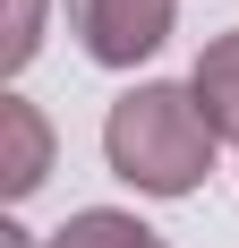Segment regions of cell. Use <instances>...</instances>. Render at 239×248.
Listing matches in <instances>:
<instances>
[{"label":"cell","instance_id":"cell-1","mask_svg":"<svg viewBox=\"0 0 239 248\" xmlns=\"http://www.w3.org/2000/svg\"><path fill=\"white\" fill-rule=\"evenodd\" d=\"M214 120L196 111L188 86H128L103 120V163H111L137 197H188L214 171Z\"/></svg>","mask_w":239,"mask_h":248},{"label":"cell","instance_id":"cell-2","mask_svg":"<svg viewBox=\"0 0 239 248\" xmlns=\"http://www.w3.org/2000/svg\"><path fill=\"white\" fill-rule=\"evenodd\" d=\"M171 17H179V0H69V26H77V43H86L94 69L154 60L171 43Z\"/></svg>","mask_w":239,"mask_h":248},{"label":"cell","instance_id":"cell-3","mask_svg":"<svg viewBox=\"0 0 239 248\" xmlns=\"http://www.w3.org/2000/svg\"><path fill=\"white\" fill-rule=\"evenodd\" d=\"M43 171H51V120L26 94H0V188H9V205L34 197Z\"/></svg>","mask_w":239,"mask_h":248},{"label":"cell","instance_id":"cell-4","mask_svg":"<svg viewBox=\"0 0 239 248\" xmlns=\"http://www.w3.org/2000/svg\"><path fill=\"white\" fill-rule=\"evenodd\" d=\"M188 94H196V111L214 120V137H231V146H239V26H231V34H214V43L196 51Z\"/></svg>","mask_w":239,"mask_h":248},{"label":"cell","instance_id":"cell-5","mask_svg":"<svg viewBox=\"0 0 239 248\" xmlns=\"http://www.w3.org/2000/svg\"><path fill=\"white\" fill-rule=\"evenodd\" d=\"M43 248H171V240L154 223H137V214H120V205H86V214H69Z\"/></svg>","mask_w":239,"mask_h":248},{"label":"cell","instance_id":"cell-6","mask_svg":"<svg viewBox=\"0 0 239 248\" xmlns=\"http://www.w3.org/2000/svg\"><path fill=\"white\" fill-rule=\"evenodd\" d=\"M34 51H43V0H9V43H0V69L17 77Z\"/></svg>","mask_w":239,"mask_h":248}]
</instances>
